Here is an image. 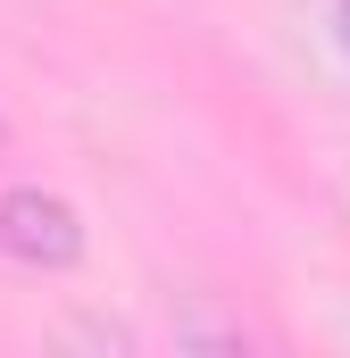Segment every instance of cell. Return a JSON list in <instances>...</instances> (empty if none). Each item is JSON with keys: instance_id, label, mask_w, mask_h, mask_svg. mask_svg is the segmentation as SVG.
<instances>
[{"instance_id": "obj_1", "label": "cell", "mask_w": 350, "mask_h": 358, "mask_svg": "<svg viewBox=\"0 0 350 358\" xmlns=\"http://www.w3.org/2000/svg\"><path fill=\"white\" fill-rule=\"evenodd\" d=\"M0 250L17 259V267H76L84 259V217H76V200H59V192H42V183H8L0 192Z\"/></svg>"}, {"instance_id": "obj_2", "label": "cell", "mask_w": 350, "mask_h": 358, "mask_svg": "<svg viewBox=\"0 0 350 358\" xmlns=\"http://www.w3.org/2000/svg\"><path fill=\"white\" fill-rule=\"evenodd\" d=\"M342 50H350V0H342Z\"/></svg>"}, {"instance_id": "obj_3", "label": "cell", "mask_w": 350, "mask_h": 358, "mask_svg": "<svg viewBox=\"0 0 350 358\" xmlns=\"http://www.w3.org/2000/svg\"><path fill=\"white\" fill-rule=\"evenodd\" d=\"M0 142H8V125H0Z\"/></svg>"}]
</instances>
